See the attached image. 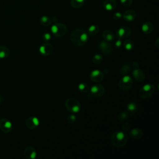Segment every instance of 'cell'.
<instances>
[{
    "mask_svg": "<svg viewBox=\"0 0 159 159\" xmlns=\"http://www.w3.org/2000/svg\"><path fill=\"white\" fill-rule=\"evenodd\" d=\"M52 34L57 37H61L65 35L67 32L66 25L62 23H55L51 27Z\"/></svg>",
    "mask_w": 159,
    "mask_h": 159,
    "instance_id": "obj_4",
    "label": "cell"
},
{
    "mask_svg": "<svg viewBox=\"0 0 159 159\" xmlns=\"http://www.w3.org/2000/svg\"><path fill=\"white\" fill-rule=\"evenodd\" d=\"M70 39L73 44L77 46H82L88 42V35L83 29H75L71 32Z\"/></svg>",
    "mask_w": 159,
    "mask_h": 159,
    "instance_id": "obj_1",
    "label": "cell"
},
{
    "mask_svg": "<svg viewBox=\"0 0 159 159\" xmlns=\"http://www.w3.org/2000/svg\"><path fill=\"white\" fill-rule=\"evenodd\" d=\"M130 70H131L130 65L129 63H125V64L123 65L120 68L119 73H120V75L124 76V75H127L130 72Z\"/></svg>",
    "mask_w": 159,
    "mask_h": 159,
    "instance_id": "obj_22",
    "label": "cell"
},
{
    "mask_svg": "<svg viewBox=\"0 0 159 159\" xmlns=\"http://www.w3.org/2000/svg\"><path fill=\"white\" fill-rule=\"evenodd\" d=\"M131 34V29L127 26L120 27L117 32V35L120 39H124L129 37Z\"/></svg>",
    "mask_w": 159,
    "mask_h": 159,
    "instance_id": "obj_10",
    "label": "cell"
},
{
    "mask_svg": "<svg viewBox=\"0 0 159 159\" xmlns=\"http://www.w3.org/2000/svg\"><path fill=\"white\" fill-rule=\"evenodd\" d=\"M99 31V27L96 25H91L88 28V33L91 35H96Z\"/></svg>",
    "mask_w": 159,
    "mask_h": 159,
    "instance_id": "obj_26",
    "label": "cell"
},
{
    "mask_svg": "<svg viewBox=\"0 0 159 159\" xmlns=\"http://www.w3.org/2000/svg\"><path fill=\"white\" fill-rule=\"evenodd\" d=\"M123 46L126 50H131L134 48V43L132 40L127 39L124 42Z\"/></svg>",
    "mask_w": 159,
    "mask_h": 159,
    "instance_id": "obj_25",
    "label": "cell"
},
{
    "mask_svg": "<svg viewBox=\"0 0 159 159\" xmlns=\"http://www.w3.org/2000/svg\"><path fill=\"white\" fill-rule=\"evenodd\" d=\"M39 124V120L35 117H30L25 121V125L29 129H35Z\"/></svg>",
    "mask_w": 159,
    "mask_h": 159,
    "instance_id": "obj_13",
    "label": "cell"
},
{
    "mask_svg": "<svg viewBox=\"0 0 159 159\" xmlns=\"http://www.w3.org/2000/svg\"><path fill=\"white\" fill-rule=\"evenodd\" d=\"M52 51H53V46L48 43H45L42 44L39 48L40 53L44 56H48L50 55Z\"/></svg>",
    "mask_w": 159,
    "mask_h": 159,
    "instance_id": "obj_12",
    "label": "cell"
},
{
    "mask_svg": "<svg viewBox=\"0 0 159 159\" xmlns=\"http://www.w3.org/2000/svg\"><path fill=\"white\" fill-rule=\"evenodd\" d=\"M102 37L107 42H111L114 39V35L110 30H106L102 32Z\"/></svg>",
    "mask_w": 159,
    "mask_h": 159,
    "instance_id": "obj_20",
    "label": "cell"
},
{
    "mask_svg": "<svg viewBox=\"0 0 159 159\" xmlns=\"http://www.w3.org/2000/svg\"><path fill=\"white\" fill-rule=\"evenodd\" d=\"M122 17L126 21H132L136 17V12L132 9L127 10L124 12Z\"/></svg>",
    "mask_w": 159,
    "mask_h": 159,
    "instance_id": "obj_15",
    "label": "cell"
},
{
    "mask_svg": "<svg viewBox=\"0 0 159 159\" xmlns=\"http://www.w3.org/2000/svg\"><path fill=\"white\" fill-rule=\"evenodd\" d=\"M130 127V124H129V122H125V123H124V124L122 125V129L123 130H124V131H126V130H129Z\"/></svg>",
    "mask_w": 159,
    "mask_h": 159,
    "instance_id": "obj_34",
    "label": "cell"
},
{
    "mask_svg": "<svg viewBox=\"0 0 159 159\" xmlns=\"http://www.w3.org/2000/svg\"><path fill=\"white\" fill-rule=\"evenodd\" d=\"M139 63H137V62H136V61H134V63H133V66H134V68L135 69V68H138V67H139Z\"/></svg>",
    "mask_w": 159,
    "mask_h": 159,
    "instance_id": "obj_38",
    "label": "cell"
},
{
    "mask_svg": "<svg viewBox=\"0 0 159 159\" xmlns=\"http://www.w3.org/2000/svg\"><path fill=\"white\" fill-rule=\"evenodd\" d=\"M90 79L92 81L95 83L101 82L104 78V75L102 71L98 70H93L90 74Z\"/></svg>",
    "mask_w": 159,
    "mask_h": 159,
    "instance_id": "obj_11",
    "label": "cell"
},
{
    "mask_svg": "<svg viewBox=\"0 0 159 159\" xmlns=\"http://www.w3.org/2000/svg\"><path fill=\"white\" fill-rule=\"evenodd\" d=\"M142 30L143 33L146 34H149L152 32L153 30V25L150 22H145L143 24L142 26Z\"/></svg>",
    "mask_w": 159,
    "mask_h": 159,
    "instance_id": "obj_19",
    "label": "cell"
},
{
    "mask_svg": "<svg viewBox=\"0 0 159 159\" xmlns=\"http://www.w3.org/2000/svg\"><path fill=\"white\" fill-rule=\"evenodd\" d=\"M52 19L46 16H43L42 17H41V18L40 19V22L42 25L44 26H48L50 25H51L52 24Z\"/></svg>",
    "mask_w": 159,
    "mask_h": 159,
    "instance_id": "obj_24",
    "label": "cell"
},
{
    "mask_svg": "<svg viewBox=\"0 0 159 159\" xmlns=\"http://www.w3.org/2000/svg\"><path fill=\"white\" fill-rule=\"evenodd\" d=\"M1 101H2V98H1V96H0V104L1 103Z\"/></svg>",
    "mask_w": 159,
    "mask_h": 159,
    "instance_id": "obj_39",
    "label": "cell"
},
{
    "mask_svg": "<svg viewBox=\"0 0 159 159\" xmlns=\"http://www.w3.org/2000/svg\"><path fill=\"white\" fill-rule=\"evenodd\" d=\"M154 44H155V47H156L157 48H159V39H158V38H157V39H156V40H155V42H154Z\"/></svg>",
    "mask_w": 159,
    "mask_h": 159,
    "instance_id": "obj_36",
    "label": "cell"
},
{
    "mask_svg": "<svg viewBox=\"0 0 159 159\" xmlns=\"http://www.w3.org/2000/svg\"><path fill=\"white\" fill-rule=\"evenodd\" d=\"M143 135V132L139 128L132 129L129 132V136L133 139H140Z\"/></svg>",
    "mask_w": 159,
    "mask_h": 159,
    "instance_id": "obj_18",
    "label": "cell"
},
{
    "mask_svg": "<svg viewBox=\"0 0 159 159\" xmlns=\"http://www.w3.org/2000/svg\"><path fill=\"white\" fill-rule=\"evenodd\" d=\"M155 91V87L152 84H146L139 91V96L142 99H147L150 97Z\"/></svg>",
    "mask_w": 159,
    "mask_h": 159,
    "instance_id": "obj_3",
    "label": "cell"
},
{
    "mask_svg": "<svg viewBox=\"0 0 159 159\" xmlns=\"http://www.w3.org/2000/svg\"><path fill=\"white\" fill-rule=\"evenodd\" d=\"M122 17V14L120 12H116V13H114L113 14V18L114 19H116V20H119Z\"/></svg>",
    "mask_w": 159,
    "mask_h": 159,
    "instance_id": "obj_33",
    "label": "cell"
},
{
    "mask_svg": "<svg viewBox=\"0 0 159 159\" xmlns=\"http://www.w3.org/2000/svg\"><path fill=\"white\" fill-rule=\"evenodd\" d=\"M90 94L94 97L99 98L102 96L105 93L104 87L102 84H94L89 89Z\"/></svg>",
    "mask_w": 159,
    "mask_h": 159,
    "instance_id": "obj_7",
    "label": "cell"
},
{
    "mask_svg": "<svg viewBox=\"0 0 159 159\" xmlns=\"http://www.w3.org/2000/svg\"><path fill=\"white\" fill-rule=\"evenodd\" d=\"M133 86V80L130 76L124 75L119 82V88L122 91L130 90Z\"/></svg>",
    "mask_w": 159,
    "mask_h": 159,
    "instance_id": "obj_6",
    "label": "cell"
},
{
    "mask_svg": "<svg viewBox=\"0 0 159 159\" xmlns=\"http://www.w3.org/2000/svg\"><path fill=\"white\" fill-rule=\"evenodd\" d=\"M85 0H71L70 4L73 8H80L84 4Z\"/></svg>",
    "mask_w": 159,
    "mask_h": 159,
    "instance_id": "obj_23",
    "label": "cell"
},
{
    "mask_svg": "<svg viewBox=\"0 0 159 159\" xmlns=\"http://www.w3.org/2000/svg\"><path fill=\"white\" fill-rule=\"evenodd\" d=\"M132 74L135 80L137 81L141 82L143 81V80L145 79V73L140 69L135 68V70H134Z\"/></svg>",
    "mask_w": 159,
    "mask_h": 159,
    "instance_id": "obj_16",
    "label": "cell"
},
{
    "mask_svg": "<svg viewBox=\"0 0 159 159\" xmlns=\"http://www.w3.org/2000/svg\"><path fill=\"white\" fill-rule=\"evenodd\" d=\"M137 109V106L135 102H130L127 104V109L132 113L136 111Z\"/></svg>",
    "mask_w": 159,
    "mask_h": 159,
    "instance_id": "obj_30",
    "label": "cell"
},
{
    "mask_svg": "<svg viewBox=\"0 0 159 159\" xmlns=\"http://www.w3.org/2000/svg\"><path fill=\"white\" fill-rule=\"evenodd\" d=\"M133 0H120V2L124 6H129L132 4Z\"/></svg>",
    "mask_w": 159,
    "mask_h": 159,
    "instance_id": "obj_31",
    "label": "cell"
},
{
    "mask_svg": "<svg viewBox=\"0 0 159 159\" xmlns=\"http://www.w3.org/2000/svg\"><path fill=\"white\" fill-rule=\"evenodd\" d=\"M99 47L101 52L106 55H110L114 50L113 46L106 40L101 41L99 44Z\"/></svg>",
    "mask_w": 159,
    "mask_h": 159,
    "instance_id": "obj_8",
    "label": "cell"
},
{
    "mask_svg": "<svg viewBox=\"0 0 159 159\" xmlns=\"http://www.w3.org/2000/svg\"><path fill=\"white\" fill-rule=\"evenodd\" d=\"M127 134L121 130H117L114 132L111 138L112 144L118 148L125 146L127 142Z\"/></svg>",
    "mask_w": 159,
    "mask_h": 159,
    "instance_id": "obj_2",
    "label": "cell"
},
{
    "mask_svg": "<svg viewBox=\"0 0 159 159\" xmlns=\"http://www.w3.org/2000/svg\"><path fill=\"white\" fill-rule=\"evenodd\" d=\"M102 61V56L100 54H96L93 57V62L95 64H99Z\"/></svg>",
    "mask_w": 159,
    "mask_h": 159,
    "instance_id": "obj_28",
    "label": "cell"
},
{
    "mask_svg": "<svg viewBox=\"0 0 159 159\" xmlns=\"http://www.w3.org/2000/svg\"><path fill=\"white\" fill-rule=\"evenodd\" d=\"M50 38H51V35H50V34H48V33H45V34H44L43 35V40H45V41L49 40L50 39Z\"/></svg>",
    "mask_w": 159,
    "mask_h": 159,
    "instance_id": "obj_35",
    "label": "cell"
},
{
    "mask_svg": "<svg viewBox=\"0 0 159 159\" xmlns=\"http://www.w3.org/2000/svg\"><path fill=\"white\" fill-rule=\"evenodd\" d=\"M0 129L4 133H9L12 129V124L11 122L6 118L0 119Z\"/></svg>",
    "mask_w": 159,
    "mask_h": 159,
    "instance_id": "obj_9",
    "label": "cell"
},
{
    "mask_svg": "<svg viewBox=\"0 0 159 159\" xmlns=\"http://www.w3.org/2000/svg\"><path fill=\"white\" fill-rule=\"evenodd\" d=\"M24 156L27 159H34L36 157L37 153L35 148L32 146L27 147L24 152Z\"/></svg>",
    "mask_w": 159,
    "mask_h": 159,
    "instance_id": "obj_14",
    "label": "cell"
},
{
    "mask_svg": "<svg viewBox=\"0 0 159 159\" xmlns=\"http://www.w3.org/2000/svg\"><path fill=\"white\" fill-rule=\"evenodd\" d=\"M9 53V49L7 47L4 45H0V58L2 59L7 57Z\"/></svg>",
    "mask_w": 159,
    "mask_h": 159,
    "instance_id": "obj_21",
    "label": "cell"
},
{
    "mask_svg": "<svg viewBox=\"0 0 159 159\" xmlns=\"http://www.w3.org/2000/svg\"><path fill=\"white\" fill-rule=\"evenodd\" d=\"M129 117V114L127 112H121L119 114L117 118L120 121H124L125 120Z\"/></svg>",
    "mask_w": 159,
    "mask_h": 159,
    "instance_id": "obj_29",
    "label": "cell"
},
{
    "mask_svg": "<svg viewBox=\"0 0 159 159\" xmlns=\"http://www.w3.org/2000/svg\"><path fill=\"white\" fill-rule=\"evenodd\" d=\"M66 109L71 112H78L80 110V102L74 98H68L66 100L65 103Z\"/></svg>",
    "mask_w": 159,
    "mask_h": 159,
    "instance_id": "obj_5",
    "label": "cell"
},
{
    "mask_svg": "<svg viewBox=\"0 0 159 159\" xmlns=\"http://www.w3.org/2000/svg\"><path fill=\"white\" fill-rule=\"evenodd\" d=\"M75 120H76V116L73 114L69 116L67 118V122L68 124H73L75 122Z\"/></svg>",
    "mask_w": 159,
    "mask_h": 159,
    "instance_id": "obj_32",
    "label": "cell"
},
{
    "mask_svg": "<svg viewBox=\"0 0 159 159\" xmlns=\"http://www.w3.org/2000/svg\"><path fill=\"white\" fill-rule=\"evenodd\" d=\"M78 89L83 93H86L89 91V87L86 83H80L78 85Z\"/></svg>",
    "mask_w": 159,
    "mask_h": 159,
    "instance_id": "obj_27",
    "label": "cell"
},
{
    "mask_svg": "<svg viewBox=\"0 0 159 159\" xmlns=\"http://www.w3.org/2000/svg\"><path fill=\"white\" fill-rule=\"evenodd\" d=\"M116 46L117 47H120V46H121V45H122V42H121V41H120V40H118L116 42Z\"/></svg>",
    "mask_w": 159,
    "mask_h": 159,
    "instance_id": "obj_37",
    "label": "cell"
},
{
    "mask_svg": "<svg viewBox=\"0 0 159 159\" xmlns=\"http://www.w3.org/2000/svg\"><path fill=\"white\" fill-rule=\"evenodd\" d=\"M102 6L106 10L112 11L117 7V2L115 0H105Z\"/></svg>",
    "mask_w": 159,
    "mask_h": 159,
    "instance_id": "obj_17",
    "label": "cell"
}]
</instances>
